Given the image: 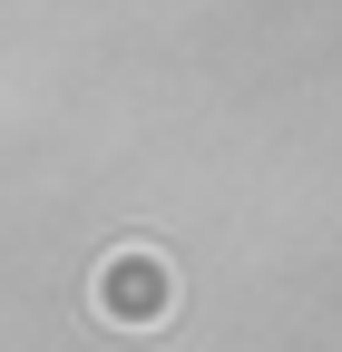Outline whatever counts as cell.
Segmentation results:
<instances>
[{
  "mask_svg": "<svg viewBox=\"0 0 342 352\" xmlns=\"http://www.w3.org/2000/svg\"><path fill=\"white\" fill-rule=\"evenodd\" d=\"M89 294H98V323H117V333H157V323H166V303H176V284H166V264H157L147 245L108 254Z\"/></svg>",
  "mask_w": 342,
  "mask_h": 352,
  "instance_id": "cell-1",
  "label": "cell"
}]
</instances>
